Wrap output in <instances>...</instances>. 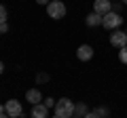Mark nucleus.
<instances>
[{"instance_id":"10","label":"nucleus","mask_w":127,"mask_h":118,"mask_svg":"<svg viewBox=\"0 0 127 118\" xmlns=\"http://www.w3.org/2000/svg\"><path fill=\"white\" fill-rule=\"evenodd\" d=\"M102 19H104V15H100V13H89L87 15V19H85V23L89 27H97V25H102Z\"/></svg>"},{"instance_id":"11","label":"nucleus","mask_w":127,"mask_h":118,"mask_svg":"<svg viewBox=\"0 0 127 118\" xmlns=\"http://www.w3.org/2000/svg\"><path fill=\"white\" fill-rule=\"evenodd\" d=\"M87 112H89V110H87L85 103H76V105H74V116H81V118H83Z\"/></svg>"},{"instance_id":"7","label":"nucleus","mask_w":127,"mask_h":118,"mask_svg":"<svg viewBox=\"0 0 127 118\" xmlns=\"http://www.w3.org/2000/svg\"><path fill=\"white\" fill-rule=\"evenodd\" d=\"M93 11L100 15H106L112 11V4H110V0H95L93 2Z\"/></svg>"},{"instance_id":"12","label":"nucleus","mask_w":127,"mask_h":118,"mask_svg":"<svg viewBox=\"0 0 127 118\" xmlns=\"http://www.w3.org/2000/svg\"><path fill=\"white\" fill-rule=\"evenodd\" d=\"M119 59H121V63H127V44L119 49Z\"/></svg>"},{"instance_id":"26","label":"nucleus","mask_w":127,"mask_h":118,"mask_svg":"<svg viewBox=\"0 0 127 118\" xmlns=\"http://www.w3.org/2000/svg\"><path fill=\"white\" fill-rule=\"evenodd\" d=\"M125 34H127V30H125Z\"/></svg>"},{"instance_id":"3","label":"nucleus","mask_w":127,"mask_h":118,"mask_svg":"<svg viewBox=\"0 0 127 118\" xmlns=\"http://www.w3.org/2000/svg\"><path fill=\"white\" fill-rule=\"evenodd\" d=\"M121 23H123V17H121L119 13H114V11L106 13V15H104V19H102V25H104L106 30H117Z\"/></svg>"},{"instance_id":"4","label":"nucleus","mask_w":127,"mask_h":118,"mask_svg":"<svg viewBox=\"0 0 127 118\" xmlns=\"http://www.w3.org/2000/svg\"><path fill=\"white\" fill-rule=\"evenodd\" d=\"M4 108H6V114H9L11 118H19V116H23L21 101H17V99H9V101L4 103Z\"/></svg>"},{"instance_id":"16","label":"nucleus","mask_w":127,"mask_h":118,"mask_svg":"<svg viewBox=\"0 0 127 118\" xmlns=\"http://www.w3.org/2000/svg\"><path fill=\"white\" fill-rule=\"evenodd\" d=\"M83 118H102V116H100V114H97V112L93 110V112H87V114H85Z\"/></svg>"},{"instance_id":"19","label":"nucleus","mask_w":127,"mask_h":118,"mask_svg":"<svg viewBox=\"0 0 127 118\" xmlns=\"http://www.w3.org/2000/svg\"><path fill=\"white\" fill-rule=\"evenodd\" d=\"M36 2H38V4H45V6H47V4L51 2V0H36Z\"/></svg>"},{"instance_id":"17","label":"nucleus","mask_w":127,"mask_h":118,"mask_svg":"<svg viewBox=\"0 0 127 118\" xmlns=\"http://www.w3.org/2000/svg\"><path fill=\"white\" fill-rule=\"evenodd\" d=\"M9 32V25H6V23H0V34H6Z\"/></svg>"},{"instance_id":"18","label":"nucleus","mask_w":127,"mask_h":118,"mask_svg":"<svg viewBox=\"0 0 127 118\" xmlns=\"http://www.w3.org/2000/svg\"><path fill=\"white\" fill-rule=\"evenodd\" d=\"M45 105H47V108H53V105H55V99H45Z\"/></svg>"},{"instance_id":"6","label":"nucleus","mask_w":127,"mask_h":118,"mask_svg":"<svg viewBox=\"0 0 127 118\" xmlns=\"http://www.w3.org/2000/svg\"><path fill=\"white\" fill-rule=\"evenodd\" d=\"M76 57L81 59V61H89L91 57H93V46H89V44H81L76 49Z\"/></svg>"},{"instance_id":"5","label":"nucleus","mask_w":127,"mask_h":118,"mask_svg":"<svg viewBox=\"0 0 127 118\" xmlns=\"http://www.w3.org/2000/svg\"><path fill=\"white\" fill-rule=\"evenodd\" d=\"M110 44L117 46V49H123L127 44V34L121 32V30H112V34H110Z\"/></svg>"},{"instance_id":"2","label":"nucleus","mask_w":127,"mask_h":118,"mask_svg":"<svg viewBox=\"0 0 127 118\" xmlns=\"http://www.w3.org/2000/svg\"><path fill=\"white\" fill-rule=\"evenodd\" d=\"M47 15L51 19H64L66 17V4H64L62 0H51L49 4H47Z\"/></svg>"},{"instance_id":"24","label":"nucleus","mask_w":127,"mask_h":118,"mask_svg":"<svg viewBox=\"0 0 127 118\" xmlns=\"http://www.w3.org/2000/svg\"><path fill=\"white\" fill-rule=\"evenodd\" d=\"M51 118H62V116H57V114H55V116H51Z\"/></svg>"},{"instance_id":"25","label":"nucleus","mask_w":127,"mask_h":118,"mask_svg":"<svg viewBox=\"0 0 127 118\" xmlns=\"http://www.w3.org/2000/svg\"><path fill=\"white\" fill-rule=\"evenodd\" d=\"M72 118H81V116H72Z\"/></svg>"},{"instance_id":"9","label":"nucleus","mask_w":127,"mask_h":118,"mask_svg":"<svg viewBox=\"0 0 127 118\" xmlns=\"http://www.w3.org/2000/svg\"><path fill=\"white\" fill-rule=\"evenodd\" d=\"M32 118H49V108L45 103H36L32 108Z\"/></svg>"},{"instance_id":"13","label":"nucleus","mask_w":127,"mask_h":118,"mask_svg":"<svg viewBox=\"0 0 127 118\" xmlns=\"http://www.w3.org/2000/svg\"><path fill=\"white\" fill-rule=\"evenodd\" d=\"M0 23H6V6L0 4Z\"/></svg>"},{"instance_id":"8","label":"nucleus","mask_w":127,"mask_h":118,"mask_svg":"<svg viewBox=\"0 0 127 118\" xmlns=\"http://www.w3.org/2000/svg\"><path fill=\"white\" fill-rule=\"evenodd\" d=\"M26 101H30L32 105H36V103H40V101H45V99H42V93L38 91V89H28Z\"/></svg>"},{"instance_id":"21","label":"nucleus","mask_w":127,"mask_h":118,"mask_svg":"<svg viewBox=\"0 0 127 118\" xmlns=\"http://www.w3.org/2000/svg\"><path fill=\"white\" fill-rule=\"evenodd\" d=\"M4 72V63H2V61H0V74Z\"/></svg>"},{"instance_id":"23","label":"nucleus","mask_w":127,"mask_h":118,"mask_svg":"<svg viewBox=\"0 0 127 118\" xmlns=\"http://www.w3.org/2000/svg\"><path fill=\"white\" fill-rule=\"evenodd\" d=\"M121 4H127V0H121Z\"/></svg>"},{"instance_id":"1","label":"nucleus","mask_w":127,"mask_h":118,"mask_svg":"<svg viewBox=\"0 0 127 118\" xmlns=\"http://www.w3.org/2000/svg\"><path fill=\"white\" fill-rule=\"evenodd\" d=\"M55 114L62 116V118H72L74 116V103H72V99L62 97V99L55 103Z\"/></svg>"},{"instance_id":"15","label":"nucleus","mask_w":127,"mask_h":118,"mask_svg":"<svg viewBox=\"0 0 127 118\" xmlns=\"http://www.w3.org/2000/svg\"><path fill=\"white\" fill-rule=\"evenodd\" d=\"M95 112L100 114L102 118H106V116H108V108H95Z\"/></svg>"},{"instance_id":"22","label":"nucleus","mask_w":127,"mask_h":118,"mask_svg":"<svg viewBox=\"0 0 127 118\" xmlns=\"http://www.w3.org/2000/svg\"><path fill=\"white\" fill-rule=\"evenodd\" d=\"M2 112H6V108H4V105H0V114H2Z\"/></svg>"},{"instance_id":"14","label":"nucleus","mask_w":127,"mask_h":118,"mask_svg":"<svg viewBox=\"0 0 127 118\" xmlns=\"http://www.w3.org/2000/svg\"><path fill=\"white\" fill-rule=\"evenodd\" d=\"M47 80H49V74H45V72L36 74V82H47Z\"/></svg>"},{"instance_id":"20","label":"nucleus","mask_w":127,"mask_h":118,"mask_svg":"<svg viewBox=\"0 0 127 118\" xmlns=\"http://www.w3.org/2000/svg\"><path fill=\"white\" fill-rule=\"evenodd\" d=\"M0 118H11V116H9L6 112H2V114H0Z\"/></svg>"}]
</instances>
